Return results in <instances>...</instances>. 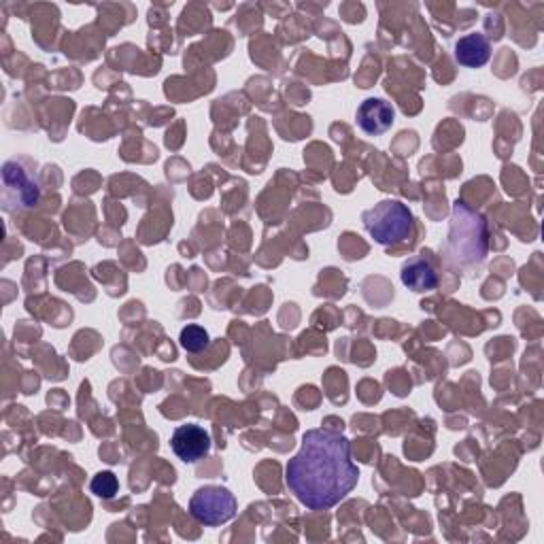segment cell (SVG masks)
<instances>
[{
    "instance_id": "6da1fadb",
    "label": "cell",
    "mask_w": 544,
    "mask_h": 544,
    "mask_svg": "<svg viewBox=\"0 0 544 544\" xmlns=\"http://www.w3.org/2000/svg\"><path fill=\"white\" fill-rule=\"evenodd\" d=\"M357 481L360 468L351 459L349 438L326 428L306 432L300 451L285 468L289 491L311 510H328L340 504Z\"/></svg>"
},
{
    "instance_id": "7a4b0ae2",
    "label": "cell",
    "mask_w": 544,
    "mask_h": 544,
    "mask_svg": "<svg viewBox=\"0 0 544 544\" xmlns=\"http://www.w3.org/2000/svg\"><path fill=\"white\" fill-rule=\"evenodd\" d=\"M489 249L487 221L466 202H455L451 232L447 238V255L457 266H472L485 260Z\"/></svg>"
},
{
    "instance_id": "3957f363",
    "label": "cell",
    "mask_w": 544,
    "mask_h": 544,
    "mask_svg": "<svg viewBox=\"0 0 544 544\" xmlns=\"http://www.w3.org/2000/svg\"><path fill=\"white\" fill-rule=\"evenodd\" d=\"M366 232L379 245H398L413 234L415 219L411 209L400 200H381L372 209L362 213Z\"/></svg>"
},
{
    "instance_id": "277c9868",
    "label": "cell",
    "mask_w": 544,
    "mask_h": 544,
    "mask_svg": "<svg viewBox=\"0 0 544 544\" xmlns=\"http://www.w3.org/2000/svg\"><path fill=\"white\" fill-rule=\"evenodd\" d=\"M238 510L234 493L221 485H207L194 491L190 498V513L192 517L209 527L224 525L234 519Z\"/></svg>"
},
{
    "instance_id": "5b68a950",
    "label": "cell",
    "mask_w": 544,
    "mask_h": 544,
    "mask_svg": "<svg viewBox=\"0 0 544 544\" xmlns=\"http://www.w3.org/2000/svg\"><path fill=\"white\" fill-rule=\"evenodd\" d=\"M170 449L185 464H196L211 453V436L198 423L179 425L170 438Z\"/></svg>"
},
{
    "instance_id": "8992f818",
    "label": "cell",
    "mask_w": 544,
    "mask_h": 544,
    "mask_svg": "<svg viewBox=\"0 0 544 544\" xmlns=\"http://www.w3.org/2000/svg\"><path fill=\"white\" fill-rule=\"evenodd\" d=\"M5 181V200L17 204L20 209L34 207L39 202V185L17 162H7L3 166Z\"/></svg>"
},
{
    "instance_id": "52a82bcc",
    "label": "cell",
    "mask_w": 544,
    "mask_h": 544,
    "mask_svg": "<svg viewBox=\"0 0 544 544\" xmlns=\"http://www.w3.org/2000/svg\"><path fill=\"white\" fill-rule=\"evenodd\" d=\"M357 126H360L370 136H381L391 126H394L396 111L383 98H368L364 100L355 113Z\"/></svg>"
},
{
    "instance_id": "ba28073f",
    "label": "cell",
    "mask_w": 544,
    "mask_h": 544,
    "mask_svg": "<svg viewBox=\"0 0 544 544\" xmlns=\"http://www.w3.org/2000/svg\"><path fill=\"white\" fill-rule=\"evenodd\" d=\"M455 60L466 68H481L491 58V45L489 39L481 32L466 34V37L455 43Z\"/></svg>"
},
{
    "instance_id": "9c48e42d",
    "label": "cell",
    "mask_w": 544,
    "mask_h": 544,
    "mask_svg": "<svg viewBox=\"0 0 544 544\" xmlns=\"http://www.w3.org/2000/svg\"><path fill=\"white\" fill-rule=\"evenodd\" d=\"M400 279L408 289H413V292H417V294L432 292V289L438 287V272L434 270L432 262L425 260V258L408 260L402 266Z\"/></svg>"
},
{
    "instance_id": "30bf717a",
    "label": "cell",
    "mask_w": 544,
    "mask_h": 544,
    "mask_svg": "<svg viewBox=\"0 0 544 544\" xmlns=\"http://www.w3.org/2000/svg\"><path fill=\"white\" fill-rule=\"evenodd\" d=\"M179 343H181V347L187 353H198V351L209 347L211 338H209V332L204 330V328H200V326H187V328L181 330Z\"/></svg>"
},
{
    "instance_id": "8fae6325",
    "label": "cell",
    "mask_w": 544,
    "mask_h": 544,
    "mask_svg": "<svg viewBox=\"0 0 544 544\" xmlns=\"http://www.w3.org/2000/svg\"><path fill=\"white\" fill-rule=\"evenodd\" d=\"M90 489H92V493H96L98 498L111 500V498H115V493L119 491V481H117V476L113 472H98L92 479V483H90Z\"/></svg>"
}]
</instances>
